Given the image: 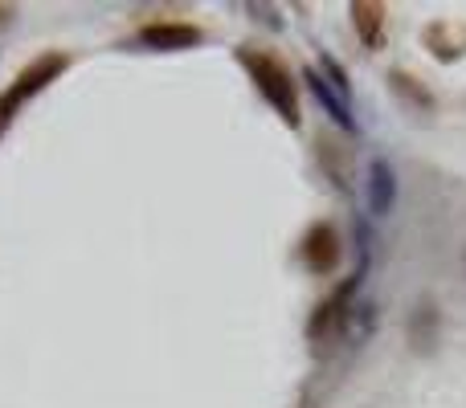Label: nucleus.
Returning a JSON list of instances; mask_svg holds the SVG:
<instances>
[{
	"label": "nucleus",
	"instance_id": "obj_1",
	"mask_svg": "<svg viewBox=\"0 0 466 408\" xmlns=\"http://www.w3.org/2000/svg\"><path fill=\"white\" fill-rule=\"evenodd\" d=\"M238 65L249 74V82L258 86V95L266 98L270 111L282 114L290 131L303 127V103H299V82L290 74V65L279 54H266L258 45H238Z\"/></svg>",
	"mask_w": 466,
	"mask_h": 408
},
{
	"label": "nucleus",
	"instance_id": "obj_2",
	"mask_svg": "<svg viewBox=\"0 0 466 408\" xmlns=\"http://www.w3.org/2000/svg\"><path fill=\"white\" fill-rule=\"evenodd\" d=\"M66 70H70V54H62V49H46V54H37V57H33V62L13 78V86L0 95V114L13 123L16 111H21L29 98H37L41 90L54 86V82L62 78Z\"/></svg>",
	"mask_w": 466,
	"mask_h": 408
},
{
	"label": "nucleus",
	"instance_id": "obj_3",
	"mask_svg": "<svg viewBox=\"0 0 466 408\" xmlns=\"http://www.w3.org/2000/svg\"><path fill=\"white\" fill-rule=\"evenodd\" d=\"M360 282H364L360 274H348V282H339V286L315 306L311 319H307V339H315V343H336L348 323V311H352V303H356Z\"/></svg>",
	"mask_w": 466,
	"mask_h": 408
},
{
	"label": "nucleus",
	"instance_id": "obj_4",
	"mask_svg": "<svg viewBox=\"0 0 466 408\" xmlns=\"http://www.w3.org/2000/svg\"><path fill=\"white\" fill-rule=\"evenodd\" d=\"M299 262L315 274V278H328V274L339 270L344 262V237L336 233V224L315 221L311 229L303 233V245H299Z\"/></svg>",
	"mask_w": 466,
	"mask_h": 408
},
{
	"label": "nucleus",
	"instance_id": "obj_5",
	"mask_svg": "<svg viewBox=\"0 0 466 408\" xmlns=\"http://www.w3.org/2000/svg\"><path fill=\"white\" fill-rule=\"evenodd\" d=\"M205 41V29L193 21H147L136 33V45L156 49V54H177V49H197Z\"/></svg>",
	"mask_w": 466,
	"mask_h": 408
},
{
	"label": "nucleus",
	"instance_id": "obj_6",
	"mask_svg": "<svg viewBox=\"0 0 466 408\" xmlns=\"http://www.w3.org/2000/svg\"><path fill=\"white\" fill-rule=\"evenodd\" d=\"M364 204H369V216H389L397 204V172L385 155H377L364 172Z\"/></svg>",
	"mask_w": 466,
	"mask_h": 408
},
{
	"label": "nucleus",
	"instance_id": "obj_7",
	"mask_svg": "<svg viewBox=\"0 0 466 408\" xmlns=\"http://www.w3.org/2000/svg\"><path fill=\"white\" fill-rule=\"evenodd\" d=\"M421 45L434 62H459L466 57V21H430L421 29Z\"/></svg>",
	"mask_w": 466,
	"mask_h": 408
},
{
	"label": "nucleus",
	"instance_id": "obj_8",
	"mask_svg": "<svg viewBox=\"0 0 466 408\" xmlns=\"http://www.w3.org/2000/svg\"><path fill=\"white\" fill-rule=\"evenodd\" d=\"M303 82H307V90L315 95V103H319L323 111H328V119L336 123V127H344L348 135H352V131H356V119H352V98H344L336 86H331L328 78H323L319 70H311V65L303 70Z\"/></svg>",
	"mask_w": 466,
	"mask_h": 408
},
{
	"label": "nucleus",
	"instance_id": "obj_9",
	"mask_svg": "<svg viewBox=\"0 0 466 408\" xmlns=\"http://www.w3.org/2000/svg\"><path fill=\"white\" fill-rule=\"evenodd\" d=\"M348 13H352V29H356V37H360L364 49H380V45H385L389 8L380 5V0H352V5H348Z\"/></svg>",
	"mask_w": 466,
	"mask_h": 408
},
{
	"label": "nucleus",
	"instance_id": "obj_10",
	"mask_svg": "<svg viewBox=\"0 0 466 408\" xmlns=\"http://www.w3.org/2000/svg\"><path fill=\"white\" fill-rule=\"evenodd\" d=\"M410 343L418 347V352H430V347L438 343V335H442V311H438L430 298H421L418 311H410Z\"/></svg>",
	"mask_w": 466,
	"mask_h": 408
},
{
	"label": "nucleus",
	"instance_id": "obj_11",
	"mask_svg": "<svg viewBox=\"0 0 466 408\" xmlns=\"http://www.w3.org/2000/svg\"><path fill=\"white\" fill-rule=\"evenodd\" d=\"M377 327H380V306L377 303H360V298H356L352 311H348L344 331H339V339H348L352 347H360V343H369V335Z\"/></svg>",
	"mask_w": 466,
	"mask_h": 408
},
{
	"label": "nucleus",
	"instance_id": "obj_12",
	"mask_svg": "<svg viewBox=\"0 0 466 408\" xmlns=\"http://www.w3.org/2000/svg\"><path fill=\"white\" fill-rule=\"evenodd\" d=\"M389 86H393L397 98H401L405 106H413V111H426V114L434 111V95H430L410 70H389Z\"/></svg>",
	"mask_w": 466,
	"mask_h": 408
},
{
	"label": "nucleus",
	"instance_id": "obj_13",
	"mask_svg": "<svg viewBox=\"0 0 466 408\" xmlns=\"http://www.w3.org/2000/svg\"><path fill=\"white\" fill-rule=\"evenodd\" d=\"M246 13H258V21H262V25H270V29H282V16H279V8H274V5H254V0H249Z\"/></svg>",
	"mask_w": 466,
	"mask_h": 408
},
{
	"label": "nucleus",
	"instance_id": "obj_14",
	"mask_svg": "<svg viewBox=\"0 0 466 408\" xmlns=\"http://www.w3.org/2000/svg\"><path fill=\"white\" fill-rule=\"evenodd\" d=\"M13 21H16V5H0V29H8Z\"/></svg>",
	"mask_w": 466,
	"mask_h": 408
},
{
	"label": "nucleus",
	"instance_id": "obj_15",
	"mask_svg": "<svg viewBox=\"0 0 466 408\" xmlns=\"http://www.w3.org/2000/svg\"><path fill=\"white\" fill-rule=\"evenodd\" d=\"M5 131H8V119H5V114H0V139H5Z\"/></svg>",
	"mask_w": 466,
	"mask_h": 408
}]
</instances>
